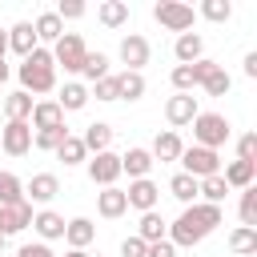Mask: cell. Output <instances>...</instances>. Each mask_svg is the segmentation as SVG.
<instances>
[{
	"label": "cell",
	"mask_w": 257,
	"mask_h": 257,
	"mask_svg": "<svg viewBox=\"0 0 257 257\" xmlns=\"http://www.w3.org/2000/svg\"><path fill=\"white\" fill-rule=\"evenodd\" d=\"M217 225H221V205H205V201H201V205H185V213L169 225V241L193 249V245H201Z\"/></svg>",
	"instance_id": "obj_1"
},
{
	"label": "cell",
	"mask_w": 257,
	"mask_h": 257,
	"mask_svg": "<svg viewBox=\"0 0 257 257\" xmlns=\"http://www.w3.org/2000/svg\"><path fill=\"white\" fill-rule=\"evenodd\" d=\"M16 76H20V84H24L28 96H32V92H52V88H56L52 52H48V48H32V52L24 56V64L16 68Z\"/></svg>",
	"instance_id": "obj_2"
},
{
	"label": "cell",
	"mask_w": 257,
	"mask_h": 257,
	"mask_svg": "<svg viewBox=\"0 0 257 257\" xmlns=\"http://www.w3.org/2000/svg\"><path fill=\"white\" fill-rule=\"evenodd\" d=\"M229 133H233V128H229V120H225L221 112H197V116H193V137H197L201 149H213V153H217V149L229 141Z\"/></svg>",
	"instance_id": "obj_3"
},
{
	"label": "cell",
	"mask_w": 257,
	"mask_h": 257,
	"mask_svg": "<svg viewBox=\"0 0 257 257\" xmlns=\"http://www.w3.org/2000/svg\"><path fill=\"white\" fill-rule=\"evenodd\" d=\"M153 16H157L169 32H189L193 20H197L193 4H181V0H161V4H153Z\"/></svg>",
	"instance_id": "obj_4"
},
{
	"label": "cell",
	"mask_w": 257,
	"mask_h": 257,
	"mask_svg": "<svg viewBox=\"0 0 257 257\" xmlns=\"http://www.w3.org/2000/svg\"><path fill=\"white\" fill-rule=\"evenodd\" d=\"M181 165H185V173H189L193 181H205V177H217V173H221V157H217L213 149H201V145L185 149V153H181Z\"/></svg>",
	"instance_id": "obj_5"
},
{
	"label": "cell",
	"mask_w": 257,
	"mask_h": 257,
	"mask_svg": "<svg viewBox=\"0 0 257 257\" xmlns=\"http://www.w3.org/2000/svg\"><path fill=\"white\" fill-rule=\"evenodd\" d=\"M84 56H88V48H84V40L76 32H64L56 40V48H52V64H64V72H80Z\"/></svg>",
	"instance_id": "obj_6"
},
{
	"label": "cell",
	"mask_w": 257,
	"mask_h": 257,
	"mask_svg": "<svg viewBox=\"0 0 257 257\" xmlns=\"http://www.w3.org/2000/svg\"><path fill=\"white\" fill-rule=\"evenodd\" d=\"M0 149H4L8 157H24V153L32 149V124H28V120H8V124L0 128Z\"/></svg>",
	"instance_id": "obj_7"
},
{
	"label": "cell",
	"mask_w": 257,
	"mask_h": 257,
	"mask_svg": "<svg viewBox=\"0 0 257 257\" xmlns=\"http://www.w3.org/2000/svg\"><path fill=\"white\" fill-rule=\"evenodd\" d=\"M197 112H201V108H197V96H193V92H177V96H169V104H165V120L173 124V133H177L181 124H193Z\"/></svg>",
	"instance_id": "obj_8"
},
{
	"label": "cell",
	"mask_w": 257,
	"mask_h": 257,
	"mask_svg": "<svg viewBox=\"0 0 257 257\" xmlns=\"http://www.w3.org/2000/svg\"><path fill=\"white\" fill-rule=\"evenodd\" d=\"M88 177H92V185L112 189L116 177H120V157H116V153H96V157L88 161Z\"/></svg>",
	"instance_id": "obj_9"
},
{
	"label": "cell",
	"mask_w": 257,
	"mask_h": 257,
	"mask_svg": "<svg viewBox=\"0 0 257 257\" xmlns=\"http://www.w3.org/2000/svg\"><path fill=\"white\" fill-rule=\"evenodd\" d=\"M149 52H153V48H149V40H145L141 32H128V36L120 40V60L128 64V72H141V68L149 64Z\"/></svg>",
	"instance_id": "obj_10"
},
{
	"label": "cell",
	"mask_w": 257,
	"mask_h": 257,
	"mask_svg": "<svg viewBox=\"0 0 257 257\" xmlns=\"http://www.w3.org/2000/svg\"><path fill=\"white\" fill-rule=\"evenodd\" d=\"M32 225V205L28 201H16V205H0V233H20Z\"/></svg>",
	"instance_id": "obj_11"
},
{
	"label": "cell",
	"mask_w": 257,
	"mask_h": 257,
	"mask_svg": "<svg viewBox=\"0 0 257 257\" xmlns=\"http://www.w3.org/2000/svg\"><path fill=\"white\" fill-rule=\"evenodd\" d=\"M24 193H28V197H24L28 205H32V201H36V205H48V201L60 193V181H56V173H36V177L24 185Z\"/></svg>",
	"instance_id": "obj_12"
},
{
	"label": "cell",
	"mask_w": 257,
	"mask_h": 257,
	"mask_svg": "<svg viewBox=\"0 0 257 257\" xmlns=\"http://www.w3.org/2000/svg\"><path fill=\"white\" fill-rule=\"evenodd\" d=\"M157 197H161V189H157L149 177H141V181H133V185L124 189V201H128L133 209H141V213L157 209Z\"/></svg>",
	"instance_id": "obj_13"
},
{
	"label": "cell",
	"mask_w": 257,
	"mask_h": 257,
	"mask_svg": "<svg viewBox=\"0 0 257 257\" xmlns=\"http://www.w3.org/2000/svg\"><path fill=\"white\" fill-rule=\"evenodd\" d=\"M28 124H32L36 133H40V128H56V124H64V108H60L56 100H36Z\"/></svg>",
	"instance_id": "obj_14"
},
{
	"label": "cell",
	"mask_w": 257,
	"mask_h": 257,
	"mask_svg": "<svg viewBox=\"0 0 257 257\" xmlns=\"http://www.w3.org/2000/svg\"><path fill=\"white\" fill-rule=\"evenodd\" d=\"M8 48H12L20 60H24L32 48H40V40H36V32H32V24H28V20H20V24H12V28H8Z\"/></svg>",
	"instance_id": "obj_15"
},
{
	"label": "cell",
	"mask_w": 257,
	"mask_h": 257,
	"mask_svg": "<svg viewBox=\"0 0 257 257\" xmlns=\"http://www.w3.org/2000/svg\"><path fill=\"white\" fill-rule=\"evenodd\" d=\"M96 213L100 217H108V221H116V217H124L128 213V201H124V189H104V193H96Z\"/></svg>",
	"instance_id": "obj_16"
},
{
	"label": "cell",
	"mask_w": 257,
	"mask_h": 257,
	"mask_svg": "<svg viewBox=\"0 0 257 257\" xmlns=\"http://www.w3.org/2000/svg\"><path fill=\"white\" fill-rule=\"evenodd\" d=\"M64 217L60 213H52V209H40V213H32V229L44 237V241H56V237H64Z\"/></svg>",
	"instance_id": "obj_17"
},
{
	"label": "cell",
	"mask_w": 257,
	"mask_h": 257,
	"mask_svg": "<svg viewBox=\"0 0 257 257\" xmlns=\"http://www.w3.org/2000/svg\"><path fill=\"white\" fill-rule=\"evenodd\" d=\"M84 153H108V145H112V124H104V120H92L88 128H84Z\"/></svg>",
	"instance_id": "obj_18"
},
{
	"label": "cell",
	"mask_w": 257,
	"mask_h": 257,
	"mask_svg": "<svg viewBox=\"0 0 257 257\" xmlns=\"http://www.w3.org/2000/svg\"><path fill=\"white\" fill-rule=\"evenodd\" d=\"M153 161H181V153H185V145H181V137L169 128V133H157V141H153Z\"/></svg>",
	"instance_id": "obj_19"
},
{
	"label": "cell",
	"mask_w": 257,
	"mask_h": 257,
	"mask_svg": "<svg viewBox=\"0 0 257 257\" xmlns=\"http://www.w3.org/2000/svg\"><path fill=\"white\" fill-rule=\"evenodd\" d=\"M149 169H153V153H149V149H128V153L120 157V173H128L133 181L149 177Z\"/></svg>",
	"instance_id": "obj_20"
},
{
	"label": "cell",
	"mask_w": 257,
	"mask_h": 257,
	"mask_svg": "<svg viewBox=\"0 0 257 257\" xmlns=\"http://www.w3.org/2000/svg\"><path fill=\"white\" fill-rule=\"evenodd\" d=\"M92 237H96V225H92L88 217H72V221L64 225V241H68V249H84Z\"/></svg>",
	"instance_id": "obj_21"
},
{
	"label": "cell",
	"mask_w": 257,
	"mask_h": 257,
	"mask_svg": "<svg viewBox=\"0 0 257 257\" xmlns=\"http://www.w3.org/2000/svg\"><path fill=\"white\" fill-rule=\"evenodd\" d=\"M221 177H225V185H229V189H249V185H253V177H257V165H249V161H229Z\"/></svg>",
	"instance_id": "obj_22"
},
{
	"label": "cell",
	"mask_w": 257,
	"mask_h": 257,
	"mask_svg": "<svg viewBox=\"0 0 257 257\" xmlns=\"http://www.w3.org/2000/svg\"><path fill=\"white\" fill-rule=\"evenodd\" d=\"M173 52H177V60H181V64H193V60H201L205 40H201L197 32H181V36H177V44H173Z\"/></svg>",
	"instance_id": "obj_23"
},
{
	"label": "cell",
	"mask_w": 257,
	"mask_h": 257,
	"mask_svg": "<svg viewBox=\"0 0 257 257\" xmlns=\"http://www.w3.org/2000/svg\"><path fill=\"white\" fill-rule=\"evenodd\" d=\"M96 20H100L104 28H120V24H128V4H124V0H104V4L96 8Z\"/></svg>",
	"instance_id": "obj_24"
},
{
	"label": "cell",
	"mask_w": 257,
	"mask_h": 257,
	"mask_svg": "<svg viewBox=\"0 0 257 257\" xmlns=\"http://www.w3.org/2000/svg\"><path fill=\"white\" fill-rule=\"evenodd\" d=\"M141 96H145V76L124 68L116 76V100H141Z\"/></svg>",
	"instance_id": "obj_25"
},
{
	"label": "cell",
	"mask_w": 257,
	"mask_h": 257,
	"mask_svg": "<svg viewBox=\"0 0 257 257\" xmlns=\"http://www.w3.org/2000/svg\"><path fill=\"white\" fill-rule=\"evenodd\" d=\"M56 104H60L64 112H76V108H84V104H88V88H84L80 80H68V84L60 88V96H56Z\"/></svg>",
	"instance_id": "obj_26"
},
{
	"label": "cell",
	"mask_w": 257,
	"mask_h": 257,
	"mask_svg": "<svg viewBox=\"0 0 257 257\" xmlns=\"http://www.w3.org/2000/svg\"><path fill=\"white\" fill-rule=\"evenodd\" d=\"M32 104H36V100H32L24 88H20V92H8V96H4V116H8V120H28V116H32Z\"/></svg>",
	"instance_id": "obj_27"
},
{
	"label": "cell",
	"mask_w": 257,
	"mask_h": 257,
	"mask_svg": "<svg viewBox=\"0 0 257 257\" xmlns=\"http://www.w3.org/2000/svg\"><path fill=\"white\" fill-rule=\"evenodd\" d=\"M32 32H36V40H52V44H56V40L64 36V24H60L56 12H40L36 24H32Z\"/></svg>",
	"instance_id": "obj_28"
},
{
	"label": "cell",
	"mask_w": 257,
	"mask_h": 257,
	"mask_svg": "<svg viewBox=\"0 0 257 257\" xmlns=\"http://www.w3.org/2000/svg\"><path fill=\"white\" fill-rule=\"evenodd\" d=\"M197 197H205V205H221V201L229 197V185H225V177L217 173V177H205V181H197Z\"/></svg>",
	"instance_id": "obj_29"
},
{
	"label": "cell",
	"mask_w": 257,
	"mask_h": 257,
	"mask_svg": "<svg viewBox=\"0 0 257 257\" xmlns=\"http://www.w3.org/2000/svg\"><path fill=\"white\" fill-rule=\"evenodd\" d=\"M137 237L149 245V241H161L165 237V217L157 213V209H149V213H141V229H137Z\"/></svg>",
	"instance_id": "obj_30"
},
{
	"label": "cell",
	"mask_w": 257,
	"mask_h": 257,
	"mask_svg": "<svg viewBox=\"0 0 257 257\" xmlns=\"http://www.w3.org/2000/svg\"><path fill=\"white\" fill-rule=\"evenodd\" d=\"M64 137H68V124H56V128H40V133H32V145L44 149V153H56V149L64 145Z\"/></svg>",
	"instance_id": "obj_31"
},
{
	"label": "cell",
	"mask_w": 257,
	"mask_h": 257,
	"mask_svg": "<svg viewBox=\"0 0 257 257\" xmlns=\"http://www.w3.org/2000/svg\"><path fill=\"white\" fill-rule=\"evenodd\" d=\"M169 193H173L181 205H197V181H193L189 173H177V177L169 181Z\"/></svg>",
	"instance_id": "obj_32"
},
{
	"label": "cell",
	"mask_w": 257,
	"mask_h": 257,
	"mask_svg": "<svg viewBox=\"0 0 257 257\" xmlns=\"http://www.w3.org/2000/svg\"><path fill=\"white\" fill-rule=\"evenodd\" d=\"M229 249L237 253V257H249V253H257V229H233L229 233Z\"/></svg>",
	"instance_id": "obj_33"
},
{
	"label": "cell",
	"mask_w": 257,
	"mask_h": 257,
	"mask_svg": "<svg viewBox=\"0 0 257 257\" xmlns=\"http://www.w3.org/2000/svg\"><path fill=\"white\" fill-rule=\"evenodd\" d=\"M16 201H24V185H20L16 173L0 169V205H16Z\"/></svg>",
	"instance_id": "obj_34"
},
{
	"label": "cell",
	"mask_w": 257,
	"mask_h": 257,
	"mask_svg": "<svg viewBox=\"0 0 257 257\" xmlns=\"http://www.w3.org/2000/svg\"><path fill=\"white\" fill-rule=\"evenodd\" d=\"M80 76H88L92 84L104 80V76H108V56H104V52H88L84 64H80Z\"/></svg>",
	"instance_id": "obj_35"
},
{
	"label": "cell",
	"mask_w": 257,
	"mask_h": 257,
	"mask_svg": "<svg viewBox=\"0 0 257 257\" xmlns=\"http://www.w3.org/2000/svg\"><path fill=\"white\" fill-rule=\"evenodd\" d=\"M56 157H60V161H64V165H80V161H84V157H88V153H84V141H80V137H72V133H68V137H64V145H60V149H56Z\"/></svg>",
	"instance_id": "obj_36"
},
{
	"label": "cell",
	"mask_w": 257,
	"mask_h": 257,
	"mask_svg": "<svg viewBox=\"0 0 257 257\" xmlns=\"http://www.w3.org/2000/svg\"><path fill=\"white\" fill-rule=\"evenodd\" d=\"M241 225L245 229H257V185L241 189Z\"/></svg>",
	"instance_id": "obj_37"
},
{
	"label": "cell",
	"mask_w": 257,
	"mask_h": 257,
	"mask_svg": "<svg viewBox=\"0 0 257 257\" xmlns=\"http://www.w3.org/2000/svg\"><path fill=\"white\" fill-rule=\"evenodd\" d=\"M201 16L213 20V24H221V20L233 16V4H229V0H205V4H201Z\"/></svg>",
	"instance_id": "obj_38"
},
{
	"label": "cell",
	"mask_w": 257,
	"mask_h": 257,
	"mask_svg": "<svg viewBox=\"0 0 257 257\" xmlns=\"http://www.w3.org/2000/svg\"><path fill=\"white\" fill-rule=\"evenodd\" d=\"M169 80H173V88H177V92H193V88H197V80H193V68H189V64H177Z\"/></svg>",
	"instance_id": "obj_39"
},
{
	"label": "cell",
	"mask_w": 257,
	"mask_h": 257,
	"mask_svg": "<svg viewBox=\"0 0 257 257\" xmlns=\"http://www.w3.org/2000/svg\"><path fill=\"white\" fill-rule=\"evenodd\" d=\"M229 88H233V80H229V72H225V68H217V72L205 80V92H209V96H225Z\"/></svg>",
	"instance_id": "obj_40"
},
{
	"label": "cell",
	"mask_w": 257,
	"mask_h": 257,
	"mask_svg": "<svg viewBox=\"0 0 257 257\" xmlns=\"http://www.w3.org/2000/svg\"><path fill=\"white\" fill-rule=\"evenodd\" d=\"M237 161H249V165H257V133H245V137L237 141Z\"/></svg>",
	"instance_id": "obj_41"
},
{
	"label": "cell",
	"mask_w": 257,
	"mask_h": 257,
	"mask_svg": "<svg viewBox=\"0 0 257 257\" xmlns=\"http://www.w3.org/2000/svg\"><path fill=\"white\" fill-rule=\"evenodd\" d=\"M189 68H193V80H197V84H205V80H209L221 64H217V60H209V56H201V60H193Z\"/></svg>",
	"instance_id": "obj_42"
},
{
	"label": "cell",
	"mask_w": 257,
	"mask_h": 257,
	"mask_svg": "<svg viewBox=\"0 0 257 257\" xmlns=\"http://www.w3.org/2000/svg\"><path fill=\"white\" fill-rule=\"evenodd\" d=\"M56 16H60V24H64V20H80V16H84V4H80V0H60V4H56Z\"/></svg>",
	"instance_id": "obj_43"
},
{
	"label": "cell",
	"mask_w": 257,
	"mask_h": 257,
	"mask_svg": "<svg viewBox=\"0 0 257 257\" xmlns=\"http://www.w3.org/2000/svg\"><path fill=\"white\" fill-rule=\"evenodd\" d=\"M145 257H177V245H173L169 237H161V241H149V245H145Z\"/></svg>",
	"instance_id": "obj_44"
},
{
	"label": "cell",
	"mask_w": 257,
	"mask_h": 257,
	"mask_svg": "<svg viewBox=\"0 0 257 257\" xmlns=\"http://www.w3.org/2000/svg\"><path fill=\"white\" fill-rule=\"evenodd\" d=\"M92 92H96V100H116V76L96 80V84H92Z\"/></svg>",
	"instance_id": "obj_45"
},
{
	"label": "cell",
	"mask_w": 257,
	"mask_h": 257,
	"mask_svg": "<svg viewBox=\"0 0 257 257\" xmlns=\"http://www.w3.org/2000/svg\"><path fill=\"white\" fill-rule=\"evenodd\" d=\"M16 257H56V253H52L44 241H32V245H20V249H16Z\"/></svg>",
	"instance_id": "obj_46"
},
{
	"label": "cell",
	"mask_w": 257,
	"mask_h": 257,
	"mask_svg": "<svg viewBox=\"0 0 257 257\" xmlns=\"http://www.w3.org/2000/svg\"><path fill=\"white\" fill-rule=\"evenodd\" d=\"M120 257H145V241L141 237H124L120 241Z\"/></svg>",
	"instance_id": "obj_47"
},
{
	"label": "cell",
	"mask_w": 257,
	"mask_h": 257,
	"mask_svg": "<svg viewBox=\"0 0 257 257\" xmlns=\"http://www.w3.org/2000/svg\"><path fill=\"white\" fill-rule=\"evenodd\" d=\"M245 76H257V52L245 56Z\"/></svg>",
	"instance_id": "obj_48"
},
{
	"label": "cell",
	"mask_w": 257,
	"mask_h": 257,
	"mask_svg": "<svg viewBox=\"0 0 257 257\" xmlns=\"http://www.w3.org/2000/svg\"><path fill=\"white\" fill-rule=\"evenodd\" d=\"M4 52H8V32H0V60H4Z\"/></svg>",
	"instance_id": "obj_49"
},
{
	"label": "cell",
	"mask_w": 257,
	"mask_h": 257,
	"mask_svg": "<svg viewBox=\"0 0 257 257\" xmlns=\"http://www.w3.org/2000/svg\"><path fill=\"white\" fill-rule=\"evenodd\" d=\"M8 72H12V68H8V64H4V60H0V84H4V80H8Z\"/></svg>",
	"instance_id": "obj_50"
},
{
	"label": "cell",
	"mask_w": 257,
	"mask_h": 257,
	"mask_svg": "<svg viewBox=\"0 0 257 257\" xmlns=\"http://www.w3.org/2000/svg\"><path fill=\"white\" fill-rule=\"evenodd\" d=\"M64 257H88V253H84V249H68Z\"/></svg>",
	"instance_id": "obj_51"
},
{
	"label": "cell",
	"mask_w": 257,
	"mask_h": 257,
	"mask_svg": "<svg viewBox=\"0 0 257 257\" xmlns=\"http://www.w3.org/2000/svg\"><path fill=\"white\" fill-rule=\"evenodd\" d=\"M0 253H4V233H0Z\"/></svg>",
	"instance_id": "obj_52"
},
{
	"label": "cell",
	"mask_w": 257,
	"mask_h": 257,
	"mask_svg": "<svg viewBox=\"0 0 257 257\" xmlns=\"http://www.w3.org/2000/svg\"><path fill=\"white\" fill-rule=\"evenodd\" d=\"M0 257H4V253H0Z\"/></svg>",
	"instance_id": "obj_53"
}]
</instances>
